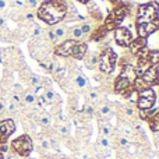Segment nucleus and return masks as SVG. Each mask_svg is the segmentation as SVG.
<instances>
[{
	"instance_id": "2f4dec72",
	"label": "nucleus",
	"mask_w": 159,
	"mask_h": 159,
	"mask_svg": "<svg viewBox=\"0 0 159 159\" xmlns=\"http://www.w3.org/2000/svg\"><path fill=\"white\" fill-rule=\"evenodd\" d=\"M119 145H120L121 148H129V145H130L129 138L127 137H120L119 138Z\"/></svg>"
},
{
	"instance_id": "ea45409f",
	"label": "nucleus",
	"mask_w": 159,
	"mask_h": 159,
	"mask_svg": "<svg viewBox=\"0 0 159 159\" xmlns=\"http://www.w3.org/2000/svg\"><path fill=\"white\" fill-rule=\"evenodd\" d=\"M8 151V145L7 144H0V152L2 154H4V152H7Z\"/></svg>"
},
{
	"instance_id": "1a4fd4ad",
	"label": "nucleus",
	"mask_w": 159,
	"mask_h": 159,
	"mask_svg": "<svg viewBox=\"0 0 159 159\" xmlns=\"http://www.w3.org/2000/svg\"><path fill=\"white\" fill-rule=\"evenodd\" d=\"M113 88H115L116 93L121 95L123 98H126V99L131 98V96L135 93L134 88H133V81L121 77V75H119V77L115 80V85H113Z\"/></svg>"
},
{
	"instance_id": "a18cd8bd",
	"label": "nucleus",
	"mask_w": 159,
	"mask_h": 159,
	"mask_svg": "<svg viewBox=\"0 0 159 159\" xmlns=\"http://www.w3.org/2000/svg\"><path fill=\"white\" fill-rule=\"evenodd\" d=\"M0 27H4V20L0 18Z\"/></svg>"
},
{
	"instance_id": "c756f323",
	"label": "nucleus",
	"mask_w": 159,
	"mask_h": 159,
	"mask_svg": "<svg viewBox=\"0 0 159 159\" xmlns=\"http://www.w3.org/2000/svg\"><path fill=\"white\" fill-rule=\"evenodd\" d=\"M112 134V127L109 124H101V135L102 137H109Z\"/></svg>"
},
{
	"instance_id": "f8f14e48",
	"label": "nucleus",
	"mask_w": 159,
	"mask_h": 159,
	"mask_svg": "<svg viewBox=\"0 0 159 159\" xmlns=\"http://www.w3.org/2000/svg\"><path fill=\"white\" fill-rule=\"evenodd\" d=\"M16 131V123L13 119H6L0 121V144H6L10 135Z\"/></svg>"
},
{
	"instance_id": "72a5a7b5",
	"label": "nucleus",
	"mask_w": 159,
	"mask_h": 159,
	"mask_svg": "<svg viewBox=\"0 0 159 159\" xmlns=\"http://www.w3.org/2000/svg\"><path fill=\"white\" fill-rule=\"evenodd\" d=\"M124 113H126L127 116H129V117H133V116H134V107L133 106H126L124 107Z\"/></svg>"
},
{
	"instance_id": "f257e3e1",
	"label": "nucleus",
	"mask_w": 159,
	"mask_h": 159,
	"mask_svg": "<svg viewBox=\"0 0 159 159\" xmlns=\"http://www.w3.org/2000/svg\"><path fill=\"white\" fill-rule=\"evenodd\" d=\"M67 6L66 0H45L36 11V17L48 25H56L66 18Z\"/></svg>"
},
{
	"instance_id": "de8ad7c7",
	"label": "nucleus",
	"mask_w": 159,
	"mask_h": 159,
	"mask_svg": "<svg viewBox=\"0 0 159 159\" xmlns=\"http://www.w3.org/2000/svg\"><path fill=\"white\" fill-rule=\"evenodd\" d=\"M0 159H4V158H3V154H2V152H0Z\"/></svg>"
},
{
	"instance_id": "bb28decb",
	"label": "nucleus",
	"mask_w": 159,
	"mask_h": 159,
	"mask_svg": "<svg viewBox=\"0 0 159 159\" xmlns=\"http://www.w3.org/2000/svg\"><path fill=\"white\" fill-rule=\"evenodd\" d=\"M148 60H149V64H151V66L158 64L159 63V50H149Z\"/></svg>"
},
{
	"instance_id": "7c9ffc66",
	"label": "nucleus",
	"mask_w": 159,
	"mask_h": 159,
	"mask_svg": "<svg viewBox=\"0 0 159 159\" xmlns=\"http://www.w3.org/2000/svg\"><path fill=\"white\" fill-rule=\"evenodd\" d=\"M82 113L87 116H92L93 113H95V107H93L91 103H85L84 107H82Z\"/></svg>"
},
{
	"instance_id": "a878e982",
	"label": "nucleus",
	"mask_w": 159,
	"mask_h": 159,
	"mask_svg": "<svg viewBox=\"0 0 159 159\" xmlns=\"http://www.w3.org/2000/svg\"><path fill=\"white\" fill-rule=\"evenodd\" d=\"M87 98H88V101H91V102L98 101L99 99V91L96 89V88H88Z\"/></svg>"
},
{
	"instance_id": "4468645a",
	"label": "nucleus",
	"mask_w": 159,
	"mask_h": 159,
	"mask_svg": "<svg viewBox=\"0 0 159 159\" xmlns=\"http://www.w3.org/2000/svg\"><path fill=\"white\" fill-rule=\"evenodd\" d=\"M107 34H109V31L106 30V27H105L103 24H101L98 28H95V31H92V32H91L89 39H91V41H95V42H101L102 39L106 38Z\"/></svg>"
},
{
	"instance_id": "09e8293b",
	"label": "nucleus",
	"mask_w": 159,
	"mask_h": 159,
	"mask_svg": "<svg viewBox=\"0 0 159 159\" xmlns=\"http://www.w3.org/2000/svg\"><path fill=\"white\" fill-rule=\"evenodd\" d=\"M158 105H159V101H158Z\"/></svg>"
},
{
	"instance_id": "cd10ccee",
	"label": "nucleus",
	"mask_w": 159,
	"mask_h": 159,
	"mask_svg": "<svg viewBox=\"0 0 159 159\" xmlns=\"http://www.w3.org/2000/svg\"><path fill=\"white\" fill-rule=\"evenodd\" d=\"M110 115H112V107L107 103L102 105V106L99 107V116H101V117H109Z\"/></svg>"
},
{
	"instance_id": "ddd939ff",
	"label": "nucleus",
	"mask_w": 159,
	"mask_h": 159,
	"mask_svg": "<svg viewBox=\"0 0 159 159\" xmlns=\"http://www.w3.org/2000/svg\"><path fill=\"white\" fill-rule=\"evenodd\" d=\"M147 43H148V41H147V38H140V36H137V38H134L131 41V43L129 45V49H130V55L133 56H137V53L140 52L141 49H144V48L147 46Z\"/></svg>"
},
{
	"instance_id": "58836bf2",
	"label": "nucleus",
	"mask_w": 159,
	"mask_h": 159,
	"mask_svg": "<svg viewBox=\"0 0 159 159\" xmlns=\"http://www.w3.org/2000/svg\"><path fill=\"white\" fill-rule=\"evenodd\" d=\"M42 34V28L39 25H34V36H39Z\"/></svg>"
},
{
	"instance_id": "c9c22d12",
	"label": "nucleus",
	"mask_w": 159,
	"mask_h": 159,
	"mask_svg": "<svg viewBox=\"0 0 159 159\" xmlns=\"http://www.w3.org/2000/svg\"><path fill=\"white\" fill-rule=\"evenodd\" d=\"M25 4H27L28 7L34 8V7H36V6L39 4V0H25Z\"/></svg>"
},
{
	"instance_id": "4be33fe9",
	"label": "nucleus",
	"mask_w": 159,
	"mask_h": 159,
	"mask_svg": "<svg viewBox=\"0 0 159 159\" xmlns=\"http://www.w3.org/2000/svg\"><path fill=\"white\" fill-rule=\"evenodd\" d=\"M67 34L70 35V39H74V41H81L82 39V32H81V30H80V25L70 28V30L67 31Z\"/></svg>"
},
{
	"instance_id": "4c0bfd02",
	"label": "nucleus",
	"mask_w": 159,
	"mask_h": 159,
	"mask_svg": "<svg viewBox=\"0 0 159 159\" xmlns=\"http://www.w3.org/2000/svg\"><path fill=\"white\" fill-rule=\"evenodd\" d=\"M59 133H60L61 135H67L69 134V127L67 126H60L59 127Z\"/></svg>"
},
{
	"instance_id": "393cba45",
	"label": "nucleus",
	"mask_w": 159,
	"mask_h": 159,
	"mask_svg": "<svg viewBox=\"0 0 159 159\" xmlns=\"http://www.w3.org/2000/svg\"><path fill=\"white\" fill-rule=\"evenodd\" d=\"M22 101H24L27 105H34L36 102V96H35V93L34 92L27 91V92L24 93V96H22Z\"/></svg>"
},
{
	"instance_id": "6e6552de",
	"label": "nucleus",
	"mask_w": 159,
	"mask_h": 159,
	"mask_svg": "<svg viewBox=\"0 0 159 159\" xmlns=\"http://www.w3.org/2000/svg\"><path fill=\"white\" fill-rule=\"evenodd\" d=\"M11 148H13V151H16L20 157H30L34 149V144H32V140H31L30 135L22 134L11 143Z\"/></svg>"
},
{
	"instance_id": "39448f33",
	"label": "nucleus",
	"mask_w": 159,
	"mask_h": 159,
	"mask_svg": "<svg viewBox=\"0 0 159 159\" xmlns=\"http://www.w3.org/2000/svg\"><path fill=\"white\" fill-rule=\"evenodd\" d=\"M127 13H129V6L124 4V3L113 7L112 10L109 11V14H107L106 20L103 21V25L106 27V30L109 31V32L110 31H115L116 28L123 22L124 17L127 16Z\"/></svg>"
},
{
	"instance_id": "0eeeda50",
	"label": "nucleus",
	"mask_w": 159,
	"mask_h": 159,
	"mask_svg": "<svg viewBox=\"0 0 159 159\" xmlns=\"http://www.w3.org/2000/svg\"><path fill=\"white\" fill-rule=\"evenodd\" d=\"M138 110H149L157 103V93L152 88L144 89L137 92V99H135Z\"/></svg>"
},
{
	"instance_id": "6ab92c4d",
	"label": "nucleus",
	"mask_w": 159,
	"mask_h": 159,
	"mask_svg": "<svg viewBox=\"0 0 159 159\" xmlns=\"http://www.w3.org/2000/svg\"><path fill=\"white\" fill-rule=\"evenodd\" d=\"M42 95H43V98L46 99V103L48 105H52L53 102H59V96L56 95V92L55 91H53V88L52 87H48V88H45V91H43V93H42Z\"/></svg>"
},
{
	"instance_id": "2eb2a0df",
	"label": "nucleus",
	"mask_w": 159,
	"mask_h": 159,
	"mask_svg": "<svg viewBox=\"0 0 159 159\" xmlns=\"http://www.w3.org/2000/svg\"><path fill=\"white\" fill-rule=\"evenodd\" d=\"M84 63H85V67H87L88 70H93L95 67H98V63H99V52H92V53H88V55H85Z\"/></svg>"
},
{
	"instance_id": "9d476101",
	"label": "nucleus",
	"mask_w": 159,
	"mask_h": 159,
	"mask_svg": "<svg viewBox=\"0 0 159 159\" xmlns=\"http://www.w3.org/2000/svg\"><path fill=\"white\" fill-rule=\"evenodd\" d=\"M113 32H115L116 43L121 48H129V45L134 39V34L129 27H117Z\"/></svg>"
},
{
	"instance_id": "a19ab883",
	"label": "nucleus",
	"mask_w": 159,
	"mask_h": 159,
	"mask_svg": "<svg viewBox=\"0 0 159 159\" xmlns=\"http://www.w3.org/2000/svg\"><path fill=\"white\" fill-rule=\"evenodd\" d=\"M4 110H6V102L3 99H0V113L4 112Z\"/></svg>"
},
{
	"instance_id": "f03ea898",
	"label": "nucleus",
	"mask_w": 159,
	"mask_h": 159,
	"mask_svg": "<svg viewBox=\"0 0 159 159\" xmlns=\"http://www.w3.org/2000/svg\"><path fill=\"white\" fill-rule=\"evenodd\" d=\"M88 52V43L85 41L66 39L55 46V55L59 57H73L75 60H84Z\"/></svg>"
},
{
	"instance_id": "c85d7f7f",
	"label": "nucleus",
	"mask_w": 159,
	"mask_h": 159,
	"mask_svg": "<svg viewBox=\"0 0 159 159\" xmlns=\"http://www.w3.org/2000/svg\"><path fill=\"white\" fill-rule=\"evenodd\" d=\"M42 78L41 75H36V74H31L30 80H28V84L31 85V87H36V85H39L42 82Z\"/></svg>"
},
{
	"instance_id": "473e14b6",
	"label": "nucleus",
	"mask_w": 159,
	"mask_h": 159,
	"mask_svg": "<svg viewBox=\"0 0 159 159\" xmlns=\"http://www.w3.org/2000/svg\"><path fill=\"white\" fill-rule=\"evenodd\" d=\"M17 109H18V103H16L14 101H11L10 103H8V112L16 113V112H17Z\"/></svg>"
},
{
	"instance_id": "dca6fc26",
	"label": "nucleus",
	"mask_w": 159,
	"mask_h": 159,
	"mask_svg": "<svg viewBox=\"0 0 159 159\" xmlns=\"http://www.w3.org/2000/svg\"><path fill=\"white\" fill-rule=\"evenodd\" d=\"M52 75L55 77V80L59 82V84H61V82L66 80V67H64V64H61V63H59V61H56Z\"/></svg>"
},
{
	"instance_id": "49530a36",
	"label": "nucleus",
	"mask_w": 159,
	"mask_h": 159,
	"mask_svg": "<svg viewBox=\"0 0 159 159\" xmlns=\"http://www.w3.org/2000/svg\"><path fill=\"white\" fill-rule=\"evenodd\" d=\"M157 140L159 141V133H157Z\"/></svg>"
},
{
	"instance_id": "37998d69",
	"label": "nucleus",
	"mask_w": 159,
	"mask_h": 159,
	"mask_svg": "<svg viewBox=\"0 0 159 159\" xmlns=\"http://www.w3.org/2000/svg\"><path fill=\"white\" fill-rule=\"evenodd\" d=\"M6 6H7V3H6V0H0V10H4Z\"/></svg>"
},
{
	"instance_id": "412c9836",
	"label": "nucleus",
	"mask_w": 159,
	"mask_h": 159,
	"mask_svg": "<svg viewBox=\"0 0 159 159\" xmlns=\"http://www.w3.org/2000/svg\"><path fill=\"white\" fill-rule=\"evenodd\" d=\"M92 20H89V21H82V24L80 25V30H81V32H82V38H87V36H89L91 35V32H92Z\"/></svg>"
},
{
	"instance_id": "79ce46f5",
	"label": "nucleus",
	"mask_w": 159,
	"mask_h": 159,
	"mask_svg": "<svg viewBox=\"0 0 159 159\" xmlns=\"http://www.w3.org/2000/svg\"><path fill=\"white\" fill-rule=\"evenodd\" d=\"M109 2L113 4V7H116V6H119V4H121V3H123L121 0H109Z\"/></svg>"
},
{
	"instance_id": "5701e85b",
	"label": "nucleus",
	"mask_w": 159,
	"mask_h": 159,
	"mask_svg": "<svg viewBox=\"0 0 159 159\" xmlns=\"http://www.w3.org/2000/svg\"><path fill=\"white\" fill-rule=\"evenodd\" d=\"M38 123L43 127H49L50 123H52V117H50V115H48V113H41V115L38 116Z\"/></svg>"
},
{
	"instance_id": "7ed1b4c3",
	"label": "nucleus",
	"mask_w": 159,
	"mask_h": 159,
	"mask_svg": "<svg viewBox=\"0 0 159 159\" xmlns=\"http://www.w3.org/2000/svg\"><path fill=\"white\" fill-rule=\"evenodd\" d=\"M147 24H159V3L149 2L140 4L135 16V27Z\"/></svg>"
},
{
	"instance_id": "423d86ee",
	"label": "nucleus",
	"mask_w": 159,
	"mask_h": 159,
	"mask_svg": "<svg viewBox=\"0 0 159 159\" xmlns=\"http://www.w3.org/2000/svg\"><path fill=\"white\" fill-rule=\"evenodd\" d=\"M116 61H117V55H116V52L110 46H106L99 53V63H98L99 71L105 75L112 74L116 67Z\"/></svg>"
},
{
	"instance_id": "c03bdc74",
	"label": "nucleus",
	"mask_w": 159,
	"mask_h": 159,
	"mask_svg": "<svg viewBox=\"0 0 159 159\" xmlns=\"http://www.w3.org/2000/svg\"><path fill=\"white\" fill-rule=\"evenodd\" d=\"M77 2H78V3H81V4H85V6H87L88 3L91 2V0H77Z\"/></svg>"
},
{
	"instance_id": "aec40b11",
	"label": "nucleus",
	"mask_w": 159,
	"mask_h": 159,
	"mask_svg": "<svg viewBox=\"0 0 159 159\" xmlns=\"http://www.w3.org/2000/svg\"><path fill=\"white\" fill-rule=\"evenodd\" d=\"M52 28H53V31H55V34H56V36H57V39L60 41V39H63V38H66V35H67V27L66 25H63V24H56V25H52Z\"/></svg>"
},
{
	"instance_id": "f3484780",
	"label": "nucleus",
	"mask_w": 159,
	"mask_h": 159,
	"mask_svg": "<svg viewBox=\"0 0 159 159\" xmlns=\"http://www.w3.org/2000/svg\"><path fill=\"white\" fill-rule=\"evenodd\" d=\"M87 7H88V13H89V16H91V20L92 21H102V13H101V10H99V7L95 4V3H92V2H89L87 4Z\"/></svg>"
},
{
	"instance_id": "e433bc0d",
	"label": "nucleus",
	"mask_w": 159,
	"mask_h": 159,
	"mask_svg": "<svg viewBox=\"0 0 159 159\" xmlns=\"http://www.w3.org/2000/svg\"><path fill=\"white\" fill-rule=\"evenodd\" d=\"M41 147H42L43 149H50L52 144H50L49 140H42V141H41Z\"/></svg>"
},
{
	"instance_id": "9b49d317",
	"label": "nucleus",
	"mask_w": 159,
	"mask_h": 159,
	"mask_svg": "<svg viewBox=\"0 0 159 159\" xmlns=\"http://www.w3.org/2000/svg\"><path fill=\"white\" fill-rule=\"evenodd\" d=\"M70 84H73L80 91H85V89H88V88H91L87 75L78 69H74V71H71V75H70Z\"/></svg>"
},
{
	"instance_id": "f704fd0d",
	"label": "nucleus",
	"mask_w": 159,
	"mask_h": 159,
	"mask_svg": "<svg viewBox=\"0 0 159 159\" xmlns=\"http://www.w3.org/2000/svg\"><path fill=\"white\" fill-rule=\"evenodd\" d=\"M99 144H101L103 148H107V147H109V138L107 137H101L99 138Z\"/></svg>"
},
{
	"instance_id": "a211bd4d",
	"label": "nucleus",
	"mask_w": 159,
	"mask_h": 159,
	"mask_svg": "<svg viewBox=\"0 0 159 159\" xmlns=\"http://www.w3.org/2000/svg\"><path fill=\"white\" fill-rule=\"evenodd\" d=\"M147 120H148L149 129H151L154 133H159V109L155 110Z\"/></svg>"
},
{
	"instance_id": "b1692460",
	"label": "nucleus",
	"mask_w": 159,
	"mask_h": 159,
	"mask_svg": "<svg viewBox=\"0 0 159 159\" xmlns=\"http://www.w3.org/2000/svg\"><path fill=\"white\" fill-rule=\"evenodd\" d=\"M45 35H46V39L50 42V43H53V45L59 43V39H57V36H56V34H55V31H53L52 27L48 28V30L45 31Z\"/></svg>"
},
{
	"instance_id": "20e7f679",
	"label": "nucleus",
	"mask_w": 159,
	"mask_h": 159,
	"mask_svg": "<svg viewBox=\"0 0 159 159\" xmlns=\"http://www.w3.org/2000/svg\"><path fill=\"white\" fill-rule=\"evenodd\" d=\"M159 84V63L149 66L147 70H144L137 78L133 81V88L135 92L148 89Z\"/></svg>"
}]
</instances>
